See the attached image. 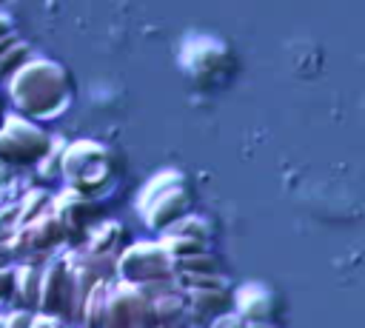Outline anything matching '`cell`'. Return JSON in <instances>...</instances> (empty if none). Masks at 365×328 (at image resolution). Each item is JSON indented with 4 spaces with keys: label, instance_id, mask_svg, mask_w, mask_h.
<instances>
[{
    "label": "cell",
    "instance_id": "cell-14",
    "mask_svg": "<svg viewBox=\"0 0 365 328\" xmlns=\"http://www.w3.org/2000/svg\"><path fill=\"white\" fill-rule=\"evenodd\" d=\"M151 305H154V317H157L160 328H185L191 322L182 288L160 294V297H151Z\"/></svg>",
    "mask_w": 365,
    "mask_h": 328
},
{
    "label": "cell",
    "instance_id": "cell-24",
    "mask_svg": "<svg viewBox=\"0 0 365 328\" xmlns=\"http://www.w3.org/2000/svg\"><path fill=\"white\" fill-rule=\"evenodd\" d=\"M208 328H245V319L240 314H234V311H225L217 319H211Z\"/></svg>",
    "mask_w": 365,
    "mask_h": 328
},
{
    "label": "cell",
    "instance_id": "cell-25",
    "mask_svg": "<svg viewBox=\"0 0 365 328\" xmlns=\"http://www.w3.org/2000/svg\"><path fill=\"white\" fill-rule=\"evenodd\" d=\"M11 285H14V265H0V302H6L11 297Z\"/></svg>",
    "mask_w": 365,
    "mask_h": 328
},
{
    "label": "cell",
    "instance_id": "cell-17",
    "mask_svg": "<svg viewBox=\"0 0 365 328\" xmlns=\"http://www.w3.org/2000/svg\"><path fill=\"white\" fill-rule=\"evenodd\" d=\"M34 57V51H31V46L26 43V40H14L3 54H0V83H9V77L23 66V63H29Z\"/></svg>",
    "mask_w": 365,
    "mask_h": 328
},
{
    "label": "cell",
    "instance_id": "cell-22",
    "mask_svg": "<svg viewBox=\"0 0 365 328\" xmlns=\"http://www.w3.org/2000/svg\"><path fill=\"white\" fill-rule=\"evenodd\" d=\"M174 282L180 288H228V277L220 271L208 274H174Z\"/></svg>",
    "mask_w": 365,
    "mask_h": 328
},
{
    "label": "cell",
    "instance_id": "cell-11",
    "mask_svg": "<svg viewBox=\"0 0 365 328\" xmlns=\"http://www.w3.org/2000/svg\"><path fill=\"white\" fill-rule=\"evenodd\" d=\"M40 277H43V260H26L14 265V285H11V302L14 308L37 311V297H40Z\"/></svg>",
    "mask_w": 365,
    "mask_h": 328
},
{
    "label": "cell",
    "instance_id": "cell-8",
    "mask_svg": "<svg viewBox=\"0 0 365 328\" xmlns=\"http://www.w3.org/2000/svg\"><path fill=\"white\" fill-rule=\"evenodd\" d=\"M51 214L57 217L60 228H63V237L68 245H83L88 228L94 225L91 217H94V205H91V197L66 185L60 194L51 197Z\"/></svg>",
    "mask_w": 365,
    "mask_h": 328
},
{
    "label": "cell",
    "instance_id": "cell-12",
    "mask_svg": "<svg viewBox=\"0 0 365 328\" xmlns=\"http://www.w3.org/2000/svg\"><path fill=\"white\" fill-rule=\"evenodd\" d=\"M271 308H274L271 291L259 282H245L231 294V311L240 314L242 319H265L268 322Z\"/></svg>",
    "mask_w": 365,
    "mask_h": 328
},
{
    "label": "cell",
    "instance_id": "cell-29",
    "mask_svg": "<svg viewBox=\"0 0 365 328\" xmlns=\"http://www.w3.org/2000/svg\"><path fill=\"white\" fill-rule=\"evenodd\" d=\"M51 328H71L66 319H60V317H54V322H51Z\"/></svg>",
    "mask_w": 365,
    "mask_h": 328
},
{
    "label": "cell",
    "instance_id": "cell-2",
    "mask_svg": "<svg viewBox=\"0 0 365 328\" xmlns=\"http://www.w3.org/2000/svg\"><path fill=\"white\" fill-rule=\"evenodd\" d=\"M111 171H114V160H111L108 145H103L97 140L66 143L63 171H60V180H66V185L91 197V194H97L100 188L108 185Z\"/></svg>",
    "mask_w": 365,
    "mask_h": 328
},
{
    "label": "cell",
    "instance_id": "cell-13",
    "mask_svg": "<svg viewBox=\"0 0 365 328\" xmlns=\"http://www.w3.org/2000/svg\"><path fill=\"white\" fill-rule=\"evenodd\" d=\"M125 245V228L117 222V220H106V222H97L88 228L86 240L80 248L91 251V254H106V257H117Z\"/></svg>",
    "mask_w": 365,
    "mask_h": 328
},
{
    "label": "cell",
    "instance_id": "cell-15",
    "mask_svg": "<svg viewBox=\"0 0 365 328\" xmlns=\"http://www.w3.org/2000/svg\"><path fill=\"white\" fill-rule=\"evenodd\" d=\"M106 294H108V280H97L83 302L80 311V322L77 328H100L103 325V314H106Z\"/></svg>",
    "mask_w": 365,
    "mask_h": 328
},
{
    "label": "cell",
    "instance_id": "cell-28",
    "mask_svg": "<svg viewBox=\"0 0 365 328\" xmlns=\"http://www.w3.org/2000/svg\"><path fill=\"white\" fill-rule=\"evenodd\" d=\"M9 31H11V23H9V17H6V14H0V37H3V34H9Z\"/></svg>",
    "mask_w": 365,
    "mask_h": 328
},
{
    "label": "cell",
    "instance_id": "cell-5",
    "mask_svg": "<svg viewBox=\"0 0 365 328\" xmlns=\"http://www.w3.org/2000/svg\"><path fill=\"white\" fill-rule=\"evenodd\" d=\"M51 145V137L23 114H6L0 125V163L34 165Z\"/></svg>",
    "mask_w": 365,
    "mask_h": 328
},
{
    "label": "cell",
    "instance_id": "cell-10",
    "mask_svg": "<svg viewBox=\"0 0 365 328\" xmlns=\"http://www.w3.org/2000/svg\"><path fill=\"white\" fill-rule=\"evenodd\" d=\"M191 322H211L220 314L231 311V291L228 288H182Z\"/></svg>",
    "mask_w": 365,
    "mask_h": 328
},
{
    "label": "cell",
    "instance_id": "cell-20",
    "mask_svg": "<svg viewBox=\"0 0 365 328\" xmlns=\"http://www.w3.org/2000/svg\"><path fill=\"white\" fill-rule=\"evenodd\" d=\"M171 268L174 274H208V271H220L217 260L205 251H197V254H188V257H180V260H171Z\"/></svg>",
    "mask_w": 365,
    "mask_h": 328
},
{
    "label": "cell",
    "instance_id": "cell-6",
    "mask_svg": "<svg viewBox=\"0 0 365 328\" xmlns=\"http://www.w3.org/2000/svg\"><path fill=\"white\" fill-rule=\"evenodd\" d=\"M114 271H117V280L137 282V285L151 282V280L174 277L168 254L163 251L160 242H151V240H140L134 245H123V251L114 260Z\"/></svg>",
    "mask_w": 365,
    "mask_h": 328
},
{
    "label": "cell",
    "instance_id": "cell-26",
    "mask_svg": "<svg viewBox=\"0 0 365 328\" xmlns=\"http://www.w3.org/2000/svg\"><path fill=\"white\" fill-rule=\"evenodd\" d=\"M51 322H54V317L34 311V314H31V322H29V328H51Z\"/></svg>",
    "mask_w": 365,
    "mask_h": 328
},
{
    "label": "cell",
    "instance_id": "cell-30",
    "mask_svg": "<svg viewBox=\"0 0 365 328\" xmlns=\"http://www.w3.org/2000/svg\"><path fill=\"white\" fill-rule=\"evenodd\" d=\"M3 120H6V103H3V97H0V125H3Z\"/></svg>",
    "mask_w": 365,
    "mask_h": 328
},
{
    "label": "cell",
    "instance_id": "cell-21",
    "mask_svg": "<svg viewBox=\"0 0 365 328\" xmlns=\"http://www.w3.org/2000/svg\"><path fill=\"white\" fill-rule=\"evenodd\" d=\"M63 148H66L63 140H51L48 151L34 163L43 180H60V171H63Z\"/></svg>",
    "mask_w": 365,
    "mask_h": 328
},
{
    "label": "cell",
    "instance_id": "cell-16",
    "mask_svg": "<svg viewBox=\"0 0 365 328\" xmlns=\"http://www.w3.org/2000/svg\"><path fill=\"white\" fill-rule=\"evenodd\" d=\"M160 234H177V237H191V240L208 242V237H211V225H208V220H205V217L182 214V217H177L174 222H168Z\"/></svg>",
    "mask_w": 365,
    "mask_h": 328
},
{
    "label": "cell",
    "instance_id": "cell-7",
    "mask_svg": "<svg viewBox=\"0 0 365 328\" xmlns=\"http://www.w3.org/2000/svg\"><path fill=\"white\" fill-rule=\"evenodd\" d=\"M66 237H63V228L57 222V217L48 211H43L40 217H34L31 222H23V225H14L11 234L6 237V248L9 254H17V257H34L40 260V254L63 245Z\"/></svg>",
    "mask_w": 365,
    "mask_h": 328
},
{
    "label": "cell",
    "instance_id": "cell-31",
    "mask_svg": "<svg viewBox=\"0 0 365 328\" xmlns=\"http://www.w3.org/2000/svg\"><path fill=\"white\" fill-rule=\"evenodd\" d=\"M71 328H77V325H71Z\"/></svg>",
    "mask_w": 365,
    "mask_h": 328
},
{
    "label": "cell",
    "instance_id": "cell-9",
    "mask_svg": "<svg viewBox=\"0 0 365 328\" xmlns=\"http://www.w3.org/2000/svg\"><path fill=\"white\" fill-rule=\"evenodd\" d=\"M37 311L48 314V317H60V319L68 322V311H71V274H68L66 257H51V260L43 262Z\"/></svg>",
    "mask_w": 365,
    "mask_h": 328
},
{
    "label": "cell",
    "instance_id": "cell-4",
    "mask_svg": "<svg viewBox=\"0 0 365 328\" xmlns=\"http://www.w3.org/2000/svg\"><path fill=\"white\" fill-rule=\"evenodd\" d=\"M100 328H157L151 297L137 285L125 280H108L106 294V314Z\"/></svg>",
    "mask_w": 365,
    "mask_h": 328
},
{
    "label": "cell",
    "instance_id": "cell-3",
    "mask_svg": "<svg viewBox=\"0 0 365 328\" xmlns=\"http://www.w3.org/2000/svg\"><path fill=\"white\" fill-rule=\"evenodd\" d=\"M188 188L180 171L168 168V171H157L148 185L143 188L140 200H137V211L143 214L145 225L154 231H163L168 222H174L177 217L188 214Z\"/></svg>",
    "mask_w": 365,
    "mask_h": 328
},
{
    "label": "cell",
    "instance_id": "cell-1",
    "mask_svg": "<svg viewBox=\"0 0 365 328\" xmlns=\"http://www.w3.org/2000/svg\"><path fill=\"white\" fill-rule=\"evenodd\" d=\"M9 94L23 117H54L71 97L68 71L43 57H31L9 77Z\"/></svg>",
    "mask_w": 365,
    "mask_h": 328
},
{
    "label": "cell",
    "instance_id": "cell-27",
    "mask_svg": "<svg viewBox=\"0 0 365 328\" xmlns=\"http://www.w3.org/2000/svg\"><path fill=\"white\" fill-rule=\"evenodd\" d=\"M14 40H17V34H14V31H9V34H3V37H0V54H3V51H6V48H9L11 43H14Z\"/></svg>",
    "mask_w": 365,
    "mask_h": 328
},
{
    "label": "cell",
    "instance_id": "cell-18",
    "mask_svg": "<svg viewBox=\"0 0 365 328\" xmlns=\"http://www.w3.org/2000/svg\"><path fill=\"white\" fill-rule=\"evenodd\" d=\"M51 208V194L46 188H29L23 197H20V214H17V225L23 222H31L34 217H40L43 211Z\"/></svg>",
    "mask_w": 365,
    "mask_h": 328
},
{
    "label": "cell",
    "instance_id": "cell-23",
    "mask_svg": "<svg viewBox=\"0 0 365 328\" xmlns=\"http://www.w3.org/2000/svg\"><path fill=\"white\" fill-rule=\"evenodd\" d=\"M31 314H34V311H26V308H11V311L6 314V328H29Z\"/></svg>",
    "mask_w": 365,
    "mask_h": 328
},
{
    "label": "cell",
    "instance_id": "cell-19",
    "mask_svg": "<svg viewBox=\"0 0 365 328\" xmlns=\"http://www.w3.org/2000/svg\"><path fill=\"white\" fill-rule=\"evenodd\" d=\"M157 242L163 245L168 260H180V257H188V254H197V251L208 248V242H200V240H191V237H177V234H160Z\"/></svg>",
    "mask_w": 365,
    "mask_h": 328
}]
</instances>
